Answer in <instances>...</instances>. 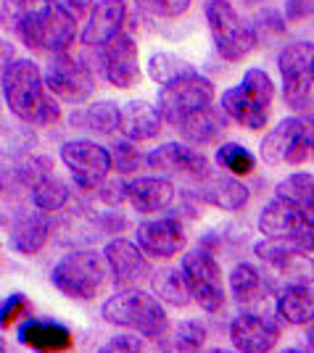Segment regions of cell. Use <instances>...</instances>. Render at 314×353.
Listing matches in <instances>:
<instances>
[{
  "mask_svg": "<svg viewBox=\"0 0 314 353\" xmlns=\"http://www.w3.org/2000/svg\"><path fill=\"white\" fill-rule=\"evenodd\" d=\"M204 353H230V351H222V348H209V351H204Z\"/></svg>",
  "mask_w": 314,
  "mask_h": 353,
  "instance_id": "obj_47",
  "label": "cell"
},
{
  "mask_svg": "<svg viewBox=\"0 0 314 353\" xmlns=\"http://www.w3.org/2000/svg\"><path fill=\"white\" fill-rule=\"evenodd\" d=\"M214 163L222 169L224 174L238 176V179L254 176L256 169H259V159L254 156V150H248L243 143H235V140H227V143L217 145Z\"/></svg>",
  "mask_w": 314,
  "mask_h": 353,
  "instance_id": "obj_32",
  "label": "cell"
},
{
  "mask_svg": "<svg viewBox=\"0 0 314 353\" xmlns=\"http://www.w3.org/2000/svg\"><path fill=\"white\" fill-rule=\"evenodd\" d=\"M95 53V69L104 74V79L117 90H133L137 88L143 66H140V50L137 40L130 32H121L108 45L92 50Z\"/></svg>",
  "mask_w": 314,
  "mask_h": 353,
  "instance_id": "obj_16",
  "label": "cell"
},
{
  "mask_svg": "<svg viewBox=\"0 0 314 353\" xmlns=\"http://www.w3.org/2000/svg\"><path fill=\"white\" fill-rule=\"evenodd\" d=\"M135 243L143 248L150 261H169L185 250L188 230L177 214H166L159 219L140 221L135 227Z\"/></svg>",
  "mask_w": 314,
  "mask_h": 353,
  "instance_id": "obj_17",
  "label": "cell"
},
{
  "mask_svg": "<svg viewBox=\"0 0 314 353\" xmlns=\"http://www.w3.org/2000/svg\"><path fill=\"white\" fill-rule=\"evenodd\" d=\"M193 61H188L185 56H179L175 50H153L146 61V74H148L150 82H156L159 88H164V85H172V82H177L182 77H188V74H195Z\"/></svg>",
  "mask_w": 314,
  "mask_h": 353,
  "instance_id": "obj_31",
  "label": "cell"
},
{
  "mask_svg": "<svg viewBox=\"0 0 314 353\" xmlns=\"http://www.w3.org/2000/svg\"><path fill=\"white\" fill-rule=\"evenodd\" d=\"M16 338L24 348L35 353H66L75 345L72 330L56 319H21Z\"/></svg>",
  "mask_w": 314,
  "mask_h": 353,
  "instance_id": "obj_22",
  "label": "cell"
},
{
  "mask_svg": "<svg viewBox=\"0 0 314 353\" xmlns=\"http://www.w3.org/2000/svg\"><path fill=\"white\" fill-rule=\"evenodd\" d=\"M59 159L66 166L72 182L85 195H92L114 172L111 150L95 140H90V137H77V140L61 143Z\"/></svg>",
  "mask_w": 314,
  "mask_h": 353,
  "instance_id": "obj_11",
  "label": "cell"
},
{
  "mask_svg": "<svg viewBox=\"0 0 314 353\" xmlns=\"http://www.w3.org/2000/svg\"><path fill=\"white\" fill-rule=\"evenodd\" d=\"M150 280H153V295H156L161 303L177 306V309H185L188 303H193V295H190V288H188V280H185L182 269L164 266V269H159Z\"/></svg>",
  "mask_w": 314,
  "mask_h": 353,
  "instance_id": "obj_33",
  "label": "cell"
},
{
  "mask_svg": "<svg viewBox=\"0 0 314 353\" xmlns=\"http://www.w3.org/2000/svg\"><path fill=\"white\" fill-rule=\"evenodd\" d=\"M0 88L8 111L30 127H53L63 119L61 103L45 85L43 66L30 56H19L3 66Z\"/></svg>",
  "mask_w": 314,
  "mask_h": 353,
  "instance_id": "obj_1",
  "label": "cell"
},
{
  "mask_svg": "<svg viewBox=\"0 0 314 353\" xmlns=\"http://www.w3.org/2000/svg\"><path fill=\"white\" fill-rule=\"evenodd\" d=\"M146 166L153 174L161 176H179L188 182H206L214 176V161L209 156H204L198 148L188 145L182 140H172V143H161L150 153H146Z\"/></svg>",
  "mask_w": 314,
  "mask_h": 353,
  "instance_id": "obj_13",
  "label": "cell"
},
{
  "mask_svg": "<svg viewBox=\"0 0 314 353\" xmlns=\"http://www.w3.org/2000/svg\"><path fill=\"white\" fill-rule=\"evenodd\" d=\"M256 227L269 240H283L291 245H299L306 253H314V227L299 208H293L280 198H272L262 206Z\"/></svg>",
  "mask_w": 314,
  "mask_h": 353,
  "instance_id": "obj_15",
  "label": "cell"
},
{
  "mask_svg": "<svg viewBox=\"0 0 314 353\" xmlns=\"http://www.w3.org/2000/svg\"><path fill=\"white\" fill-rule=\"evenodd\" d=\"M50 3L59 6L63 14H69L79 24H85V19H88L92 6H95V0H50Z\"/></svg>",
  "mask_w": 314,
  "mask_h": 353,
  "instance_id": "obj_43",
  "label": "cell"
},
{
  "mask_svg": "<svg viewBox=\"0 0 314 353\" xmlns=\"http://www.w3.org/2000/svg\"><path fill=\"white\" fill-rule=\"evenodd\" d=\"M164 117L159 111V105L143 101V98H135L121 105V124L119 134L124 140H133V143H146V140H156L161 130H164Z\"/></svg>",
  "mask_w": 314,
  "mask_h": 353,
  "instance_id": "obj_26",
  "label": "cell"
},
{
  "mask_svg": "<svg viewBox=\"0 0 314 353\" xmlns=\"http://www.w3.org/2000/svg\"><path fill=\"white\" fill-rule=\"evenodd\" d=\"M30 309V298L21 293H11L3 298V306H0V324H3V330H8V327H14V324L21 322V316L27 314Z\"/></svg>",
  "mask_w": 314,
  "mask_h": 353,
  "instance_id": "obj_41",
  "label": "cell"
},
{
  "mask_svg": "<svg viewBox=\"0 0 314 353\" xmlns=\"http://www.w3.org/2000/svg\"><path fill=\"white\" fill-rule=\"evenodd\" d=\"M182 274L188 280L193 303L206 314H219L227 306V280L222 277V266L217 261V256L206 245L188 250L182 256Z\"/></svg>",
  "mask_w": 314,
  "mask_h": 353,
  "instance_id": "obj_9",
  "label": "cell"
},
{
  "mask_svg": "<svg viewBox=\"0 0 314 353\" xmlns=\"http://www.w3.org/2000/svg\"><path fill=\"white\" fill-rule=\"evenodd\" d=\"M283 14L288 24H309L314 21V0H285Z\"/></svg>",
  "mask_w": 314,
  "mask_h": 353,
  "instance_id": "obj_42",
  "label": "cell"
},
{
  "mask_svg": "<svg viewBox=\"0 0 314 353\" xmlns=\"http://www.w3.org/2000/svg\"><path fill=\"white\" fill-rule=\"evenodd\" d=\"M43 72L45 85H48V90L53 92V98L59 103L82 105L88 103L90 98H92V92L98 90L92 63L85 56H77L75 50L48 59Z\"/></svg>",
  "mask_w": 314,
  "mask_h": 353,
  "instance_id": "obj_10",
  "label": "cell"
},
{
  "mask_svg": "<svg viewBox=\"0 0 314 353\" xmlns=\"http://www.w3.org/2000/svg\"><path fill=\"white\" fill-rule=\"evenodd\" d=\"M259 159L272 169L314 161V114H291L280 119L264 134Z\"/></svg>",
  "mask_w": 314,
  "mask_h": 353,
  "instance_id": "obj_7",
  "label": "cell"
},
{
  "mask_svg": "<svg viewBox=\"0 0 314 353\" xmlns=\"http://www.w3.org/2000/svg\"><path fill=\"white\" fill-rule=\"evenodd\" d=\"M111 269L98 250H72L61 256L50 269V282L61 295L90 303L106 290Z\"/></svg>",
  "mask_w": 314,
  "mask_h": 353,
  "instance_id": "obj_6",
  "label": "cell"
},
{
  "mask_svg": "<svg viewBox=\"0 0 314 353\" xmlns=\"http://www.w3.org/2000/svg\"><path fill=\"white\" fill-rule=\"evenodd\" d=\"M135 6L140 8V14L150 16V19L177 21V19L190 14L193 0H135Z\"/></svg>",
  "mask_w": 314,
  "mask_h": 353,
  "instance_id": "obj_37",
  "label": "cell"
},
{
  "mask_svg": "<svg viewBox=\"0 0 314 353\" xmlns=\"http://www.w3.org/2000/svg\"><path fill=\"white\" fill-rule=\"evenodd\" d=\"M306 338H309V345H312V351H314V324L309 327V335H306Z\"/></svg>",
  "mask_w": 314,
  "mask_h": 353,
  "instance_id": "obj_45",
  "label": "cell"
},
{
  "mask_svg": "<svg viewBox=\"0 0 314 353\" xmlns=\"http://www.w3.org/2000/svg\"><path fill=\"white\" fill-rule=\"evenodd\" d=\"M104 259L108 269H111V282L127 290V288H137L140 282H146L148 277H153L150 269V259L143 253V248L130 240V237H111L104 245Z\"/></svg>",
  "mask_w": 314,
  "mask_h": 353,
  "instance_id": "obj_18",
  "label": "cell"
},
{
  "mask_svg": "<svg viewBox=\"0 0 314 353\" xmlns=\"http://www.w3.org/2000/svg\"><path fill=\"white\" fill-rule=\"evenodd\" d=\"M204 19L211 34L214 53L224 63H240L246 61L259 45L254 21L240 14L233 0H209L204 6Z\"/></svg>",
  "mask_w": 314,
  "mask_h": 353,
  "instance_id": "obj_5",
  "label": "cell"
},
{
  "mask_svg": "<svg viewBox=\"0 0 314 353\" xmlns=\"http://www.w3.org/2000/svg\"><path fill=\"white\" fill-rule=\"evenodd\" d=\"M206 3H209V0H206Z\"/></svg>",
  "mask_w": 314,
  "mask_h": 353,
  "instance_id": "obj_48",
  "label": "cell"
},
{
  "mask_svg": "<svg viewBox=\"0 0 314 353\" xmlns=\"http://www.w3.org/2000/svg\"><path fill=\"white\" fill-rule=\"evenodd\" d=\"M304 216H306V221H309V224H312V227H314V206L309 208V211H306V214H304Z\"/></svg>",
  "mask_w": 314,
  "mask_h": 353,
  "instance_id": "obj_44",
  "label": "cell"
},
{
  "mask_svg": "<svg viewBox=\"0 0 314 353\" xmlns=\"http://www.w3.org/2000/svg\"><path fill=\"white\" fill-rule=\"evenodd\" d=\"M206 330L204 324L195 319H182L175 324L172 330V343H169V353H204L206 345Z\"/></svg>",
  "mask_w": 314,
  "mask_h": 353,
  "instance_id": "obj_36",
  "label": "cell"
},
{
  "mask_svg": "<svg viewBox=\"0 0 314 353\" xmlns=\"http://www.w3.org/2000/svg\"><path fill=\"white\" fill-rule=\"evenodd\" d=\"M45 6H50V0H3V27L14 30V24L27 14H35Z\"/></svg>",
  "mask_w": 314,
  "mask_h": 353,
  "instance_id": "obj_39",
  "label": "cell"
},
{
  "mask_svg": "<svg viewBox=\"0 0 314 353\" xmlns=\"http://www.w3.org/2000/svg\"><path fill=\"white\" fill-rule=\"evenodd\" d=\"M280 92L293 114H314V40H291L277 50Z\"/></svg>",
  "mask_w": 314,
  "mask_h": 353,
  "instance_id": "obj_8",
  "label": "cell"
},
{
  "mask_svg": "<svg viewBox=\"0 0 314 353\" xmlns=\"http://www.w3.org/2000/svg\"><path fill=\"white\" fill-rule=\"evenodd\" d=\"M111 163H114V174L124 176V179H133V174H137L143 166H146V153L137 148V143L133 140H117L111 143Z\"/></svg>",
  "mask_w": 314,
  "mask_h": 353,
  "instance_id": "obj_35",
  "label": "cell"
},
{
  "mask_svg": "<svg viewBox=\"0 0 314 353\" xmlns=\"http://www.w3.org/2000/svg\"><path fill=\"white\" fill-rule=\"evenodd\" d=\"M101 316L104 322L121 327L127 332L143 335L146 340H164L172 332V322L166 314L164 303L153 293H146L140 288H127L108 295L101 303Z\"/></svg>",
  "mask_w": 314,
  "mask_h": 353,
  "instance_id": "obj_3",
  "label": "cell"
},
{
  "mask_svg": "<svg viewBox=\"0 0 314 353\" xmlns=\"http://www.w3.org/2000/svg\"><path fill=\"white\" fill-rule=\"evenodd\" d=\"M254 256L275 280H283L285 288L314 285V253H306L299 245L264 237L254 245Z\"/></svg>",
  "mask_w": 314,
  "mask_h": 353,
  "instance_id": "obj_14",
  "label": "cell"
},
{
  "mask_svg": "<svg viewBox=\"0 0 314 353\" xmlns=\"http://www.w3.org/2000/svg\"><path fill=\"white\" fill-rule=\"evenodd\" d=\"M127 203L140 216L166 214L177 203V188L169 176H133L127 179Z\"/></svg>",
  "mask_w": 314,
  "mask_h": 353,
  "instance_id": "obj_21",
  "label": "cell"
},
{
  "mask_svg": "<svg viewBox=\"0 0 314 353\" xmlns=\"http://www.w3.org/2000/svg\"><path fill=\"white\" fill-rule=\"evenodd\" d=\"M275 311L285 324L312 327L314 324V285H288L275 298Z\"/></svg>",
  "mask_w": 314,
  "mask_h": 353,
  "instance_id": "obj_29",
  "label": "cell"
},
{
  "mask_svg": "<svg viewBox=\"0 0 314 353\" xmlns=\"http://www.w3.org/2000/svg\"><path fill=\"white\" fill-rule=\"evenodd\" d=\"M53 232H56L53 214H45V211L35 208V214H24V216H19L11 224L8 245H11V250L21 253V256H37L48 245Z\"/></svg>",
  "mask_w": 314,
  "mask_h": 353,
  "instance_id": "obj_24",
  "label": "cell"
},
{
  "mask_svg": "<svg viewBox=\"0 0 314 353\" xmlns=\"http://www.w3.org/2000/svg\"><path fill=\"white\" fill-rule=\"evenodd\" d=\"M280 353H309V351H301V348H283Z\"/></svg>",
  "mask_w": 314,
  "mask_h": 353,
  "instance_id": "obj_46",
  "label": "cell"
},
{
  "mask_svg": "<svg viewBox=\"0 0 314 353\" xmlns=\"http://www.w3.org/2000/svg\"><path fill=\"white\" fill-rule=\"evenodd\" d=\"M227 290L235 306L243 311L262 309L269 301V282L267 277L248 261H238L227 274Z\"/></svg>",
  "mask_w": 314,
  "mask_h": 353,
  "instance_id": "obj_25",
  "label": "cell"
},
{
  "mask_svg": "<svg viewBox=\"0 0 314 353\" xmlns=\"http://www.w3.org/2000/svg\"><path fill=\"white\" fill-rule=\"evenodd\" d=\"M146 343L148 340L143 335H135V332H121L108 338L95 353H146Z\"/></svg>",
  "mask_w": 314,
  "mask_h": 353,
  "instance_id": "obj_40",
  "label": "cell"
},
{
  "mask_svg": "<svg viewBox=\"0 0 314 353\" xmlns=\"http://www.w3.org/2000/svg\"><path fill=\"white\" fill-rule=\"evenodd\" d=\"M219 105L233 124L248 132H264L277 105V85L267 69L251 66L243 72L238 85L219 95Z\"/></svg>",
  "mask_w": 314,
  "mask_h": 353,
  "instance_id": "obj_2",
  "label": "cell"
},
{
  "mask_svg": "<svg viewBox=\"0 0 314 353\" xmlns=\"http://www.w3.org/2000/svg\"><path fill=\"white\" fill-rule=\"evenodd\" d=\"M275 198H280L301 214L314 206V174L312 172H291L275 185Z\"/></svg>",
  "mask_w": 314,
  "mask_h": 353,
  "instance_id": "obj_34",
  "label": "cell"
},
{
  "mask_svg": "<svg viewBox=\"0 0 314 353\" xmlns=\"http://www.w3.org/2000/svg\"><path fill=\"white\" fill-rule=\"evenodd\" d=\"M195 195L201 203H206L211 208H219L224 214H235L243 211L251 201V190L248 185L230 174H214L211 179L195 185Z\"/></svg>",
  "mask_w": 314,
  "mask_h": 353,
  "instance_id": "obj_23",
  "label": "cell"
},
{
  "mask_svg": "<svg viewBox=\"0 0 314 353\" xmlns=\"http://www.w3.org/2000/svg\"><path fill=\"white\" fill-rule=\"evenodd\" d=\"M230 343L238 353H272L283 338L280 324L272 316H264L262 311H243L230 322Z\"/></svg>",
  "mask_w": 314,
  "mask_h": 353,
  "instance_id": "obj_19",
  "label": "cell"
},
{
  "mask_svg": "<svg viewBox=\"0 0 314 353\" xmlns=\"http://www.w3.org/2000/svg\"><path fill=\"white\" fill-rule=\"evenodd\" d=\"M14 37L35 56L53 59L61 53H72L79 43L82 24L75 21L69 14H63L59 6H45L35 14L21 16L14 24Z\"/></svg>",
  "mask_w": 314,
  "mask_h": 353,
  "instance_id": "obj_4",
  "label": "cell"
},
{
  "mask_svg": "<svg viewBox=\"0 0 314 353\" xmlns=\"http://www.w3.org/2000/svg\"><path fill=\"white\" fill-rule=\"evenodd\" d=\"M30 195H32V206L37 208V211L59 214V211H63V208L69 206V201H72V188H69L59 174L45 172V174H40L32 182Z\"/></svg>",
  "mask_w": 314,
  "mask_h": 353,
  "instance_id": "obj_30",
  "label": "cell"
},
{
  "mask_svg": "<svg viewBox=\"0 0 314 353\" xmlns=\"http://www.w3.org/2000/svg\"><path fill=\"white\" fill-rule=\"evenodd\" d=\"M130 21V3L127 0H95L92 11L82 24L79 45L88 50H98L119 37Z\"/></svg>",
  "mask_w": 314,
  "mask_h": 353,
  "instance_id": "obj_20",
  "label": "cell"
},
{
  "mask_svg": "<svg viewBox=\"0 0 314 353\" xmlns=\"http://www.w3.org/2000/svg\"><path fill=\"white\" fill-rule=\"evenodd\" d=\"M214 95H217L214 82H211L209 77H204L201 72H195L177 79V82H172V85L159 88L156 105H159V111H161L166 124L177 130L190 114L214 105Z\"/></svg>",
  "mask_w": 314,
  "mask_h": 353,
  "instance_id": "obj_12",
  "label": "cell"
},
{
  "mask_svg": "<svg viewBox=\"0 0 314 353\" xmlns=\"http://www.w3.org/2000/svg\"><path fill=\"white\" fill-rule=\"evenodd\" d=\"M69 124L79 132L111 137L114 132H119L121 105L117 101H95V103L82 105L75 114H69Z\"/></svg>",
  "mask_w": 314,
  "mask_h": 353,
  "instance_id": "obj_28",
  "label": "cell"
},
{
  "mask_svg": "<svg viewBox=\"0 0 314 353\" xmlns=\"http://www.w3.org/2000/svg\"><path fill=\"white\" fill-rule=\"evenodd\" d=\"M230 127V119L222 111V105H209L204 111H195L177 127L182 143L193 148L214 145L217 140H222Z\"/></svg>",
  "mask_w": 314,
  "mask_h": 353,
  "instance_id": "obj_27",
  "label": "cell"
},
{
  "mask_svg": "<svg viewBox=\"0 0 314 353\" xmlns=\"http://www.w3.org/2000/svg\"><path fill=\"white\" fill-rule=\"evenodd\" d=\"M254 21L256 37H259V45L267 43V40H277L288 32V21H285V14H280L277 8H259V14L251 19Z\"/></svg>",
  "mask_w": 314,
  "mask_h": 353,
  "instance_id": "obj_38",
  "label": "cell"
}]
</instances>
